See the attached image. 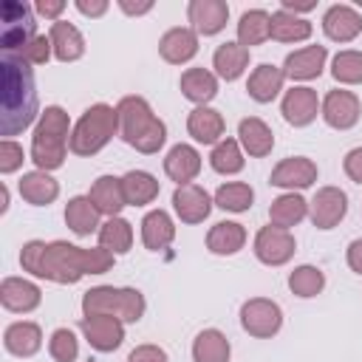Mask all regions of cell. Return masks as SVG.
I'll use <instances>...</instances> for the list:
<instances>
[{
	"label": "cell",
	"mask_w": 362,
	"mask_h": 362,
	"mask_svg": "<svg viewBox=\"0 0 362 362\" xmlns=\"http://www.w3.org/2000/svg\"><path fill=\"white\" fill-rule=\"evenodd\" d=\"M243 164L246 158H243V147L238 144V139H221L209 153V167L221 175H235L243 170Z\"/></svg>",
	"instance_id": "ab89813d"
},
{
	"label": "cell",
	"mask_w": 362,
	"mask_h": 362,
	"mask_svg": "<svg viewBox=\"0 0 362 362\" xmlns=\"http://www.w3.org/2000/svg\"><path fill=\"white\" fill-rule=\"evenodd\" d=\"M331 76L339 85H362V51H337L331 59Z\"/></svg>",
	"instance_id": "7bdbcfd3"
},
{
	"label": "cell",
	"mask_w": 362,
	"mask_h": 362,
	"mask_svg": "<svg viewBox=\"0 0 362 362\" xmlns=\"http://www.w3.org/2000/svg\"><path fill=\"white\" fill-rule=\"evenodd\" d=\"M48 37H51L54 59H59V62H76V59H82V54H85V37H82V31L74 23H65V20L51 23Z\"/></svg>",
	"instance_id": "4316f807"
},
{
	"label": "cell",
	"mask_w": 362,
	"mask_h": 362,
	"mask_svg": "<svg viewBox=\"0 0 362 362\" xmlns=\"http://www.w3.org/2000/svg\"><path fill=\"white\" fill-rule=\"evenodd\" d=\"M187 20L198 37H215L226 28L229 6L223 0H189L187 3Z\"/></svg>",
	"instance_id": "5bb4252c"
},
{
	"label": "cell",
	"mask_w": 362,
	"mask_h": 362,
	"mask_svg": "<svg viewBox=\"0 0 362 362\" xmlns=\"http://www.w3.org/2000/svg\"><path fill=\"white\" fill-rule=\"evenodd\" d=\"M71 119L59 105H48L40 113L31 133V161L37 164V170L51 173L65 164V156L71 150Z\"/></svg>",
	"instance_id": "277c9868"
},
{
	"label": "cell",
	"mask_w": 362,
	"mask_h": 362,
	"mask_svg": "<svg viewBox=\"0 0 362 362\" xmlns=\"http://www.w3.org/2000/svg\"><path fill=\"white\" fill-rule=\"evenodd\" d=\"M252 252L263 266H286L297 252V240L288 229H280V226L269 223V226L257 229Z\"/></svg>",
	"instance_id": "9c48e42d"
},
{
	"label": "cell",
	"mask_w": 362,
	"mask_h": 362,
	"mask_svg": "<svg viewBox=\"0 0 362 362\" xmlns=\"http://www.w3.org/2000/svg\"><path fill=\"white\" fill-rule=\"evenodd\" d=\"M96 238H99L96 246L107 249L110 255H127L130 246H133V223H130L127 218H122V215L107 218V221L99 226Z\"/></svg>",
	"instance_id": "74e56055"
},
{
	"label": "cell",
	"mask_w": 362,
	"mask_h": 362,
	"mask_svg": "<svg viewBox=\"0 0 362 362\" xmlns=\"http://www.w3.org/2000/svg\"><path fill=\"white\" fill-rule=\"evenodd\" d=\"M212 201L223 212H246L252 206V201H255V189L249 184H243V181H226V184H221L215 189Z\"/></svg>",
	"instance_id": "60d3db41"
},
{
	"label": "cell",
	"mask_w": 362,
	"mask_h": 362,
	"mask_svg": "<svg viewBox=\"0 0 362 362\" xmlns=\"http://www.w3.org/2000/svg\"><path fill=\"white\" fill-rule=\"evenodd\" d=\"M164 173L170 181H175L178 187L181 184H192L195 175L201 173V153L192 147V144H173L170 153L164 156Z\"/></svg>",
	"instance_id": "7402d4cb"
},
{
	"label": "cell",
	"mask_w": 362,
	"mask_h": 362,
	"mask_svg": "<svg viewBox=\"0 0 362 362\" xmlns=\"http://www.w3.org/2000/svg\"><path fill=\"white\" fill-rule=\"evenodd\" d=\"M25 161V153H23V144H17L14 139H3L0 141V173L3 175H11L23 167Z\"/></svg>",
	"instance_id": "bcb514c9"
},
{
	"label": "cell",
	"mask_w": 362,
	"mask_h": 362,
	"mask_svg": "<svg viewBox=\"0 0 362 362\" xmlns=\"http://www.w3.org/2000/svg\"><path fill=\"white\" fill-rule=\"evenodd\" d=\"M34 11L40 14V17H45V20H59V14L65 11V0H37L34 3Z\"/></svg>",
	"instance_id": "681fc988"
},
{
	"label": "cell",
	"mask_w": 362,
	"mask_h": 362,
	"mask_svg": "<svg viewBox=\"0 0 362 362\" xmlns=\"http://www.w3.org/2000/svg\"><path fill=\"white\" fill-rule=\"evenodd\" d=\"M348 215V195L339 187H320L308 201V218L317 229L328 232Z\"/></svg>",
	"instance_id": "8fae6325"
},
{
	"label": "cell",
	"mask_w": 362,
	"mask_h": 362,
	"mask_svg": "<svg viewBox=\"0 0 362 362\" xmlns=\"http://www.w3.org/2000/svg\"><path fill=\"white\" fill-rule=\"evenodd\" d=\"M280 8L288 11V14H305L311 8H317V0H280Z\"/></svg>",
	"instance_id": "db71d44e"
},
{
	"label": "cell",
	"mask_w": 362,
	"mask_h": 362,
	"mask_svg": "<svg viewBox=\"0 0 362 362\" xmlns=\"http://www.w3.org/2000/svg\"><path fill=\"white\" fill-rule=\"evenodd\" d=\"M158 181L153 173L147 170H130L122 175V192H124V201L127 206H147L158 198Z\"/></svg>",
	"instance_id": "e575fe53"
},
{
	"label": "cell",
	"mask_w": 362,
	"mask_h": 362,
	"mask_svg": "<svg viewBox=\"0 0 362 362\" xmlns=\"http://www.w3.org/2000/svg\"><path fill=\"white\" fill-rule=\"evenodd\" d=\"M229 356H232V345H229L226 334L218 328H204L192 339V359L195 362H229Z\"/></svg>",
	"instance_id": "8d00e7d4"
},
{
	"label": "cell",
	"mask_w": 362,
	"mask_h": 362,
	"mask_svg": "<svg viewBox=\"0 0 362 362\" xmlns=\"http://www.w3.org/2000/svg\"><path fill=\"white\" fill-rule=\"evenodd\" d=\"M325 59H328V48L325 45H303V48H297V51H291L286 57L283 74L291 82H308V79H317L322 74Z\"/></svg>",
	"instance_id": "e0dca14e"
},
{
	"label": "cell",
	"mask_w": 362,
	"mask_h": 362,
	"mask_svg": "<svg viewBox=\"0 0 362 362\" xmlns=\"http://www.w3.org/2000/svg\"><path fill=\"white\" fill-rule=\"evenodd\" d=\"M116 113H119V136L124 144H130L144 156H153L164 147L167 124L153 113L144 96H136V93L122 96L116 105Z\"/></svg>",
	"instance_id": "3957f363"
},
{
	"label": "cell",
	"mask_w": 362,
	"mask_h": 362,
	"mask_svg": "<svg viewBox=\"0 0 362 362\" xmlns=\"http://www.w3.org/2000/svg\"><path fill=\"white\" fill-rule=\"evenodd\" d=\"M113 257L107 249L102 246H74L68 240H28L20 249V266L23 272L40 277V280H51L59 286H74L79 283L85 274H105L113 269Z\"/></svg>",
	"instance_id": "6da1fadb"
},
{
	"label": "cell",
	"mask_w": 362,
	"mask_h": 362,
	"mask_svg": "<svg viewBox=\"0 0 362 362\" xmlns=\"http://www.w3.org/2000/svg\"><path fill=\"white\" fill-rule=\"evenodd\" d=\"M17 189H20V198L31 206H48L59 198L57 178H51V173H42V170L23 173V178L17 181Z\"/></svg>",
	"instance_id": "484cf974"
},
{
	"label": "cell",
	"mask_w": 362,
	"mask_h": 362,
	"mask_svg": "<svg viewBox=\"0 0 362 362\" xmlns=\"http://www.w3.org/2000/svg\"><path fill=\"white\" fill-rule=\"evenodd\" d=\"M99 218H102V212L90 204L88 195H74V198L65 204V223H68V229H71L74 235H79V238H88V235L99 232V226H102Z\"/></svg>",
	"instance_id": "d6a6232c"
},
{
	"label": "cell",
	"mask_w": 362,
	"mask_h": 362,
	"mask_svg": "<svg viewBox=\"0 0 362 362\" xmlns=\"http://www.w3.org/2000/svg\"><path fill=\"white\" fill-rule=\"evenodd\" d=\"M317 181V164L305 156H288L283 158L280 164H274L272 175H269V184L272 187H280L286 192H294V189H305Z\"/></svg>",
	"instance_id": "9a60e30c"
},
{
	"label": "cell",
	"mask_w": 362,
	"mask_h": 362,
	"mask_svg": "<svg viewBox=\"0 0 362 362\" xmlns=\"http://www.w3.org/2000/svg\"><path fill=\"white\" fill-rule=\"evenodd\" d=\"M88 198H90V204H93L102 215H107V218H116V215L127 206L124 192H122V178H116V175H99V178L90 184Z\"/></svg>",
	"instance_id": "f1b7e54d"
},
{
	"label": "cell",
	"mask_w": 362,
	"mask_h": 362,
	"mask_svg": "<svg viewBox=\"0 0 362 362\" xmlns=\"http://www.w3.org/2000/svg\"><path fill=\"white\" fill-rule=\"evenodd\" d=\"M175 238V223L167 209H150L141 218V243L150 252H164Z\"/></svg>",
	"instance_id": "f546056e"
},
{
	"label": "cell",
	"mask_w": 362,
	"mask_h": 362,
	"mask_svg": "<svg viewBox=\"0 0 362 362\" xmlns=\"http://www.w3.org/2000/svg\"><path fill=\"white\" fill-rule=\"evenodd\" d=\"M305 218H308V201L300 192H283L269 206V223L288 229V232H291V226H297Z\"/></svg>",
	"instance_id": "1f68e13d"
},
{
	"label": "cell",
	"mask_w": 362,
	"mask_h": 362,
	"mask_svg": "<svg viewBox=\"0 0 362 362\" xmlns=\"http://www.w3.org/2000/svg\"><path fill=\"white\" fill-rule=\"evenodd\" d=\"M288 288H291L294 297H303V300L317 297L325 288V274H322V269H317L311 263H303L288 274Z\"/></svg>",
	"instance_id": "b9f144b4"
},
{
	"label": "cell",
	"mask_w": 362,
	"mask_h": 362,
	"mask_svg": "<svg viewBox=\"0 0 362 362\" xmlns=\"http://www.w3.org/2000/svg\"><path fill=\"white\" fill-rule=\"evenodd\" d=\"M322 31L331 42H351L362 31V14L348 3H334L322 14Z\"/></svg>",
	"instance_id": "ac0fdd59"
},
{
	"label": "cell",
	"mask_w": 362,
	"mask_h": 362,
	"mask_svg": "<svg viewBox=\"0 0 362 362\" xmlns=\"http://www.w3.org/2000/svg\"><path fill=\"white\" fill-rule=\"evenodd\" d=\"M113 136H119V113L113 105L96 102L76 119L68 147L74 156L88 158V156H96Z\"/></svg>",
	"instance_id": "5b68a950"
},
{
	"label": "cell",
	"mask_w": 362,
	"mask_h": 362,
	"mask_svg": "<svg viewBox=\"0 0 362 362\" xmlns=\"http://www.w3.org/2000/svg\"><path fill=\"white\" fill-rule=\"evenodd\" d=\"M342 170L354 184H362V147H354L342 158Z\"/></svg>",
	"instance_id": "c3c4849f"
},
{
	"label": "cell",
	"mask_w": 362,
	"mask_h": 362,
	"mask_svg": "<svg viewBox=\"0 0 362 362\" xmlns=\"http://www.w3.org/2000/svg\"><path fill=\"white\" fill-rule=\"evenodd\" d=\"M266 40H272V14L266 8L243 11L238 20V42L243 48H252V45H260Z\"/></svg>",
	"instance_id": "d590c367"
},
{
	"label": "cell",
	"mask_w": 362,
	"mask_h": 362,
	"mask_svg": "<svg viewBox=\"0 0 362 362\" xmlns=\"http://www.w3.org/2000/svg\"><path fill=\"white\" fill-rule=\"evenodd\" d=\"M79 331L85 334L88 345L99 354H110L124 342V322L119 317H107V314L79 317Z\"/></svg>",
	"instance_id": "7c38bea8"
},
{
	"label": "cell",
	"mask_w": 362,
	"mask_h": 362,
	"mask_svg": "<svg viewBox=\"0 0 362 362\" xmlns=\"http://www.w3.org/2000/svg\"><path fill=\"white\" fill-rule=\"evenodd\" d=\"M147 311V300L139 288L130 286H93L82 294V317L107 314L122 322H139Z\"/></svg>",
	"instance_id": "8992f818"
},
{
	"label": "cell",
	"mask_w": 362,
	"mask_h": 362,
	"mask_svg": "<svg viewBox=\"0 0 362 362\" xmlns=\"http://www.w3.org/2000/svg\"><path fill=\"white\" fill-rule=\"evenodd\" d=\"M280 113L291 127H308L320 113V96L308 85H294L283 93Z\"/></svg>",
	"instance_id": "4fadbf2b"
},
{
	"label": "cell",
	"mask_w": 362,
	"mask_h": 362,
	"mask_svg": "<svg viewBox=\"0 0 362 362\" xmlns=\"http://www.w3.org/2000/svg\"><path fill=\"white\" fill-rule=\"evenodd\" d=\"M240 328L249 337L272 339L283 328V308L269 297H252L240 305Z\"/></svg>",
	"instance_id": "ba28073f"
},
{
	"label": "cell",
	"mask_w": 362,
	"mask_h": 362,
	"mask_svg": "<svg viewBox=\"0 0 362 362\" xmlns=\"http://www.w3.org/2000/svg\"><path fill=\"white\" fill-rule=\"evenodd\" d=\"M311 31H314V25L305 17L288 14L283 8H277L272 14V40H277V42H305L311 37Z\"/></svg>",
	"instance_id": "f35d334b"
},
{
	"label": "cell",
	"mask_w": 362,
	"mask_h": 362,
	"mask_svg": "<svg viewBox=\"0 0 362 362\" xmlns=\"http://www.w3.org/2000/svg\"><path fill=\"white\" fill-rule=\"evenodd\" d=\"M226 124H223V116L221 110L209 107V105H201V107H192L189 116H187V133L198 141V144H218L223 136Z\"/></svg>",
	"instance_id": "603a6c76"
},
{
	"label": "cell",
	"mask_w": 362,
	"mask_h": 362,
	"mask_svg": "<svg viewBox=\"0 0 362 362\" xmlns=\"http://www.w3.org/2000/svg\"><path fill=\"white\" fill-rule=\"evenodd\" d=\"M40 119L34 68L20 57L3 54L0 59V133L6 139L23 133Z\"/></svg>",
	"instance_id": "7a4b0ae2"
},
{
	"label": "cell",
	"mask_w": 362,
	"mask_h": 362,
	"mask_svg": "<svg viewBox=\"0 0 362 362\" xmlns=\"http://www.w3.org/2000/svg\"><path fill=\"white\" fill-rule=\"evenodd\" d=\"M345 260H348V269H351V272L362 274V238H356V240L348 243V249H345Z\"/></svg>",
	"instance_id": "816d5d0a"
},
{
	"label": "cell",
	"mask_w": 362,
	"mask_h": 362,
	"mask_svg": "<svg viewBox=\"0 0 362 362\" xmlns=\"http://www.w3.org/2000/svg\"><path fill=\"white\" fill-rule=\"evenodd\" d=\"M37 37L34 6L23 0H3L0 3V48L3 54H20Z\"/></svg>",
	"instance_id": "52a82bcc"
},
{
	"label": "cell",
	"mask_w": 362,
	"mask_h": 362,
	"mask_svg": "<svg viewBox=\"0 0 362 362\" xmlns=\"http://www.w3.org/2000/svg\"><path fill=\"white\" fill-rule=\"evenodd\" d=\"M283 85H286L283 68H277V65H272V62H260V65L249 74V79H246V93H249L257 105H269V102H274V99L280 96Z\"/></svg>",
	"instance_id": "44dd1931"
},
{
	"label": "cell",
	"mask_w": 362,
	"mask_h": 362,
	"mask_svg": "<svg viewBox=\"0 0 362 362\" xmlns=\"http://www.w3.org/2000/svg\"><path fill=\"white\" fill-rule=\"evenodd\" d=\"M212 68H215V76H221L226 82L240 79L243 71L249 68V48H243L238 40L221 42L212 54Z\"/></svg>",
	"instance_id": "83f0119b"
},
{
	"label": "cell",
	"mask_w": 362,
	"mask_h": 362,
	"mask_svg": "<svg viewBox=\"0 0 362 362\" xmlns=\"http://www.w3.org/2000/svg\"><path fill=\"white\" fill-rule=\"evenodd\" d=\"M212 195L201 184H181L173 192V209L181 218V223H204L212 212Z\"/></svg>",
	"instance_id": "2e32d148"
},
{
	"label": "cell",
	"mask_w": 362,
	"mask_h": 362,
	"mask_svg": "<svg viewBox=\"0 0 362 362\" xmlns=\"http://www.w3.org/2000/svg\"><path fill=\"white\" fill-rule=\"evenodd\" d=\"M0 198H3V204H0V212H6V209H8V187H6V184L0 187Z\"/></svg>",
	"instance_id": "11a10c76"
},
{
	"label": "cell",
	"mask_w": 362,
	"mask_h": 362,
	"mask_svg": "<svg viewBox=\"0 0 362 362\" xmlns=\"http://www.w3.org/2000/svg\"><path fill=\"white\" fill-rule=\"evenodd\" d=\"M0 303L6 311L14 314H28L42 303V291L37 283L25 280V277H3L0 283Z\"/></svg>",
	"instance_id": "d6986e66"
},
{
	"label": "cell",
	"mask_w": 362,
	"mask_h": 362,
	"mask_svg": "<svg viewBox=\"0 0 362 362\" xmlns=\"http://www.w3.org/2000/svg\"><path fill=\"white\" fill-rule=\"evenodd\" d=\"M246 246V229L238 221H218L209 232H206V249L212 255H238Z\"/></svg>",
	"instance_id": "836d02e7"
},
{
	"label": "cell",
	"mask_w": 362,
	"mask_h": 362,
	"mask_svg": "<svg viewBox=\"0 0 362 362\" xmlns=\"http://www.w3.org/2000/svg\"><path fill=\"white\" fill-rule=\"evenodd\" d=\"M320 116L328 127L334 130H351L359 116H362V105H359V96L354 90H345V88H334L322 96L320 102Z\"/></svg>",
	"instance_id": "30bf717a"
},
{
	"label": "cell",
	"mask_w": 362,
	"mask_h": 362,
	"mask_svg": "<svg viewBox=\"0 0 362 362\" xmlns=\"http://www.w3.org/2000/svg\"><path fill=\"white\" fill-rule=\"evenodd\" d=\"M74 6H76V11L85 14V17H102V14L110 8L107 0H76Z\"/></svg>",
	"instance_id": "f907efd6"
},
{
	"label": "cell",
	"mask_w": 362,
	"mask_h": 362,
	"mask_svg": "<svg viewBox=\"0 0 362 362\" xmlns=\"http://www.w3.org/2000/svg\"><path fill=\"white\" fill-rule=\"evenodd\" d=\"M238 144L243 147L246 156L263 158V156H269L272 147H274V133H272V127H269L263 119L246 116V119L238 122Z\"/></svg>",
	"instance_id": "cb8c5ba5"
},
{
	"label": "cell",
	"mask_w": 362,
	"mask_h": 362,
	"mask_svg": "<svg viewBox=\"0 0 362 362\" xmlns=\"http://www.w3.org/2000/svg\"><path fill=\"white\" fill-rule=\"evenodd\" d=\"M124 14H130V17H141V14H147V11H153V0H141V3H130V0H119L116 3Z\"/></svg>",
	"instance_id": "f5cc1de1"
},
{
	"label": "cell",
	"mask_w": 362,
	"mask_h": 362,
	"mask_svg": "<svg viewBox=\"0 0 362 362\" xmlns=\"http://www.w3.org/2000/svg\"><path fill=\"white\" fill-rule=\"evenodd\" d=\"M158 54L170 65H184L198 54V34L189 25L167 28L158 40Z\"/></svg>",
	"instance_id": "ffe728a7"
},
{
	"label": "cell",
	"mask_w": 362,
	"mask_h": 362,
	"mask_svg": "<svg viewBox=\"0 0 362 362\" xmlns=\"http://www.w3.org/2000/svg\"><path fill=\"white\" fill-rule=\"evenodd\" d=\"M48 354L54 362H74L79 356V339L71 328H57L48 339Z\"/></svg>",
	"instance_id": "ee69618b"
},
{
	"label": "cell",
	"mask_w": 362,
	"mask_h": 362,
	"mask_svg": "<svg viewBox=\"0 0 362 362\" xmlns=\"http://www.w3.org/2000/svg\"><path fill=\"white\" fill-rule=\"evenodd\" d=\"M3 348L11 354V356H34L40 348H42V331L37 322L31 320H17L11 325H6L3 331Z\"/></svg>",
	"instance_id": "d4e9b609"
},
{
	"label": "cell",
	"mask_w": 362,
	"mask_h": 362,
	"mask_svg": "<svg viewBox=\"0 0 362 362\" xmlns=\"http://www.w3.org/2000/svg\"><path fill=\"white\" fill-rule=\"evenodd\" d=\"M11 57H20L23 62H28V65H45L51 57H54V48H51V37H45V34H37L20 54H11Z\"/></svg>",
	"instance_id": "f6af8a7d"
},
{
	"label": "cell",
	"mask_w": 362,
	"mask_h": 362,
	"mask_svg": "<svg viewBox=\"0 0 362 362\" xmlns=\"http://www.w3.org/2000/svg\"><path fill=\"white\" fill-rule=\"evenodd\" d=\"M178 88H181L184 99H189V102H195V107H201L218 96V76L206 68H187L181 74Z\"/></svg>",
	"instance_id": "4dcf8cb0"
},
{
	"label": "cell",
	"mask_w": 362,
	"mask_h": 362,
	"mask_svg": "<svg viewBox=\"0 0 362 362\" xmlns=\"http://www.w3.org/2000/svg\"><path fill=\"white\" fill-rule=\"evenodd\" d=\"M127 362H170L167 351L153 345V342H144V345H136L130 354H127Z\"/></svg>",
	"instance_id": "7dc6e473"
}]
</instances>
